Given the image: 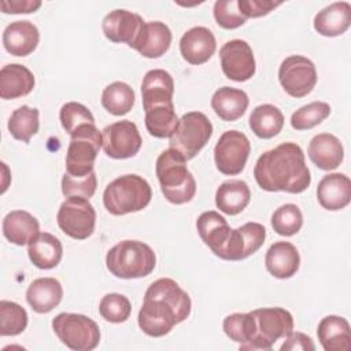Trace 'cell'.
I'll return each instance as SVG.
<instances>
[{
  "label": "cell",
  "mask_w": 351,
  "mask_h": 351,
  "mask_svg": "<svg viewBox=\"0 0 351 351\" xmlns=\"http://www.w3.org/2000/svg\"><path fill=\"white\" fill-rule=\"evenodd\" d=\"M256 184L267 192L302 193L311 184V174L300 145L281 143L263 152L254 167Z\"/></svg>",
  "instance_id": "cell-1"
},
{
  "label": "cell",
  "mask_w": 351,
  "mask_h": 351,
  "mask_svg": "<svg viewBox=\"0 0 351 351\" xmlns=\"http://www.w3.org/2000/svg\"><path fill=\"white\" fill-rule=\"evenodd\" d=\"M189 295L171 278L154 281L144 293L137 322L151 337H162L191 314Z\"/></svg>",
  "instance_id": "cell-2"
},
{
  "label": "cell",
  "mask_w": 351,
  "mask_h": 351,
  "mask_svg": "<svg viewBox=\"0 0 351 351\" xmlns=\"http://www.w3.org/2000/svg\"><path fill=\"white\" fill-rule=\"evenodd\" d=\"M155 173L162 193L173 204L191 202L196 193V181L188 170L186 159L176 149H165L156 159Z\"/></svg>",
  "instance_id": "cell-3"
},
{
  "label": "cell",
  "mask_w": 351,
  "mask_h": 351,
  "mask_svg": "<svg viewBox=\"0 0 351 351\" xmlns=\"http://www.w3.org/2000/svg\"><path fill=\"white\" fill-rule=\"evenodd\" d=\"M106 266L118 278H141L154 271L156 256L154 250L143 241L122 240L107 252Z\"/></svg>",
  "instance_id": "cell-4"
},
{
  "label": "cell",
  "mask_w": 351,
  "mask_h": 351,
  "mask_svg": "<svg viewBox=\"0 0 351 351\" xmlns=\"http://www.w3.org/2000/svg\"><path fill=\"white\" fill-rule=\"evenodd\" d=\"M152 197V189L145 178L125 174L111 181L103 193V204L112 215H126L145 208Z\"/></svg>",
  "instance_id": "cell-5"
},
{
  "label": "cell",
  "mask_w": 351,
  "mask_h": 351,
  "mask_svg": "<svg viewBox=\"0 0 351 351\" xmlns=\"http://www.w3.org/2000/svg\"><path fill=\"white\" fill-rule=\"evenodd\" d=\"M252 332L243 350H271L274 343L293 330V317L282 307H263L250 311Z\"/></svg>",
  "instance_id": "cell-6"
},
{
  "label": "cell",
  "mask_w": 351,
  "mask_h": 351,
  "mask_svg": "<svg viewBox=\"0 0 351 351\" xmlns=\"http://www.w3.org/2000/svg\"><path fill=\"white\" fill-rule=\"evenodd\" d=\"M103 145L101 133L95 123L80 126L73 134L66 152V173L85 177L95 171V160Z\"/></svg>",
  "instance_id": "cell-7"
},
{
  "label": "cell",
  "mask_w": 351,
  "mask_h": 351,
  "mask_svg": "<svg viewBox=\"0 0 351 351\" xmlns=\"http://www.w3.org/2000/svg\"><path fill=\"white\" fill-rule=\"evenodd\" d=\"M52 329L58 339L74 351H90L100 343L97 324L84 314L60 313L52 319Z\"/></svg>",
  "instance_id": "cell-8"
},
{
  "label": "cell",
  "mask_w": 351,
  "mask_h": 351,
  "mask_svg": "<svg viewBox=\"0 0 351 351\" xmlns=\"http://www.w3.org/2000/svg\"><path fill=\"white\" fill-rule=\"evenodd\" d=\"M211 136V121L200 111H189L180 118L169 145L178 151L186 160H191L208 143Z\"/></svg>",
  "instance_id": "cell-9"
},
{
  "label": "cell",
  "mask_w": 351,
  "mask_h": 351,
  "mask_svg": "<svg viewBox=\"0 0 351 351\" xmlns=\"http://www.w3.org/2000/svg\"><path fill=\"white\" fill-rule=\"evenodd\" d=\"M56 221L64 234L74 240H85L95 232L96 211L89 199L70 196L60 204Z\"/></svg>",
  "instance_id": "cell-10"
},
{
  "label": "cell",
  "mask_w": 351,
  "mask_h": 351,
  "mask_svg": "<svg viewBox=\"0 0 351 351\" xmlns=\"http://www.w3.org/2000/svg\"><path fill=\"white\" fill-rule=\"evenodd\" d=\"M251 152L248 137L239 130H226L214 147V160L219 173L225 176L240 174Z\"/></svg>",
  "instance_id": "cell-11"
},
{
  "label": "cell",
  "mask_w": 351,
  "mask_h": 351,
  "mask_svg": "<svg viewBox=\"0 0 351 351\" xmlns=\"http://www.w3.org/2000/svg\"><path fill=\"white\" fill-rule=\"evenodd\" d=\"M315 64L306 56L291 55L278 69V81L282 89L292 97L307 96L317 84Z\"/></svg>",
  "instance_id": "cell-12"
},
{
  "label": "cell",
  "mask_w": 351,
  "mask_h": 351,
  "mask_svg": "<svg viewBox=\"0 0 351 351\" xmlns=\"http://www.w3.org/2000/svg\"><path fill=\"white\" fill-rule=\"evenodd\" d=\"M103 151L112 159H128L141 148V136L134 122L118 121L106 126L101 132Z\"/></svg>",
  "instance_id": "cell-13"
},
{
  "label": "cell",
  "mask_w": 351,
  "mask_h": 351,
  "mask_svg": "<svg viewBox=\"0 0 351 351\" xmlns=\"http://www.w3.org/2000/svg\"><path fill=\"white\" fill-rule=\"evenodd\" d=\"M219 59L223 74L232 81L244 82L255 74V56L252 48L244 40L226 41L219 49Z\"/></svg>",
  "instance_id": "cell-14"
},
{
  "label": "cell",
  "mask_w": 351,
  "mask_h": 351,
  "mask_svg": "<svg viewBox=\"0 0 351 351\" xmlns=\"http://www.w3.org/2000/svg\"><path fill=\"white\" fill-rule=\"evenodd\" d=\"M265 239L266 229L262 223L247 222L237 229H230L218 258L223 261H243L255 254L263 245Z\"/></svg>",
  "instance_id": "cell-15"
},
{
  "label": "cell",
  "mask_w": 351,
  "mask_h": 351,
  "mask_svg": "<svg viewBox=\"0 0 351 351\" xmlns=\"http://www.w3.org/2000/svg\"><path fill=\"white\" fill-rule=\"evenodd\" d=\"M144 23L145 22L138 14L118 8L104 16L101 22V29L106 38H108L110 41L126 43L130 47L137 38Z\"/></svg>",
  "instance_id": "cell-16"
},
{
  "label": "cell",
  "mask_w": 351,
  "mask_h": 351,
  "mask_svg": "<svg viewBox=\"0 0 351 351\" xmlns=\"http://www.w3.org/2000/svg\"><path fill=\"white\" fill-rule=\"evenodd\" d=\"M174 95V80L170 73L154 69L145 73L141 84L143 108L148 110L159 106H171Z\"/></svg>",
  "instance_id": "cell-17"
},
{
  "label": "cell",
  "mask_w": 351,
  "mask_h": 351,
  "mask_svg": "<svg viewBox=\"0 0 351 351\" xmlns=\"http://www.w3.org/2000/svg\"><path fill=\"white\" fill-rule=\"evenodd\" d=\"M215 49V37L213 32L204 26H195L186 30L180 40V52L182 58L195 66L208 62Z\"/></svg>",
  "instance_id": "cell-18"
},
{
  "label": "cell",
  "mask_w": 351,
  "mask_h": 351,
  "mask_svg": "<svg viewBox=\"0 0 351 351\" xmlns=\"http://www.w3.org/2000/svg\"><path fill=\"white\" fill-rule=\"evenodd\" d=\"M171 38V30L166 23L159 21L145 22L130 48L144 58L156 59L169 51Z\"/></svg>",
  "instance_id": "cell-19"
},
{
  "label": "cell",
  "mask_w": 351,
  "mask_h": 351,
  "mask_svg": "<svg viewBox=\"0 0 351 351\" xmlns=\"http://www.w3.org/2000/svg\"><path fill=\"white\" fill-rule=\"evenodd\" d=\"M317 199L322 208L339 211L351 202V181L343 173H330L324 176L317 186Z\"/></svg>",
  "instance_id": "cell-20"
},
{
  "label": "cell",
  "mask_w": 351,
  "mask_h": 351,
  "mask_svg": "<svg viewBox=\"0 0 351 351\" xmlns=\"http://www.w3.org/2000/svg\"><path fill=\"white\" fill-rule=\"evenodd\" d=\"M307 154L310 160L318 169L330 171L341 165L344 158V148L335 134L319 133L310 140Z\"/></svg>",
  "instance_id": "cell-21"
},
{
  "label": "cell",
  "mask_w": 351,
  "mask_h": 351,
  "mask_svg": "<svg viewBox=\"0 0 351 351\" xmlns=\"http://www.w3.org/2000/svg\"><path fill=\"white\" fill-rule=\"evenodd\" d=\"M40 32L30 21L11 22L3 32V45L14 56H27L38 45Z\"/></svg>",
  "instance_id": "cell-22"
},
{
  "label": "cell",
  "mask_w": 351,
  "mask_h": 351,
  "mask_svg": "<svg viewBox=\"0 0 351 351\" xmlns=\"http://www.w3.org/2000/svg\"><path fill=\"white\" fill-rule=\"evenodd\" d=\"M265 266L276 278H291L300 266L299 251L289 241H277L269 247L265 256Z\"/></svg>",
  "instance_id": "cell-23"
},
{
  "label": "cell",
  "mask_w": 351,
  "mask_h": 351,
  "mask_svg": "<svg viewBox=\"0 0 351 351\" xmlns=\"http://www.w3.org/2000/svg\"><path fill=\"white\" fill-rule=\"evenodd\" d=\"M63 298V288L53 277H41L30 282L26 291V300L33 311L45 314L53 310Z\"/></svg>",
  "instance_id": "cell-24"
},
{
  "label": "cell",
  "mask_w": 351,
  "mask_h": 351,
  "mask_svg": "<svg viewBox=\"0 0 351 351\" xmlns=\"http://www.w3.org/2000/svg\"><path fill=\"white\" fill-rule=\"evenodd\" d=\"M351 25V4L336 1L318 11L314 16V29L325 37H336L348 30Z\"/></svg>",
  "instance_id": "cell-25"
},
{
  "label": "cell",
  "mask_w": 351,
  "mask_h": 351,
  "mask_svg": "<svg viewBox=\"0 0 351 351\" xmlns=\"http://www.w3.org/2000/svg\"><path fill=\"white\" fill-rule=\"evenodd\" d=\"M27 255L36 267L49 270L59 265L63 255V247L56 236L48 232H40L29 241Z\"/></svg>",
  "instance_id": "cell-26"
},
{
  "label": "cell",
  "mask_w": 351,
  "mask_h": 351,
  "mask_svg": "<svg viewBox=\"0 0 351 351\" xmlns=\"http://www.w3.org/2000/svg\"><path fill=\"white\" fill-rule=\"evenodd\" d=\"M34 75L23 64L11 63L0 70V96L4 100L29 95L34 88Z\"/></svg>",
  "instance_id": "cell-27"
},
{
  "label": "cell",
  "mask_w": 351,
  "mask_h": 351,
  "mask_svg": "<svg viewBox=\"0 0 351 351\" xmlns=\"http://www.w3.org/2000/svg\"><path fill=\"white\" fill-rule=\"evenodd\" d=\"M317 336L325 351H347L351 348L350 324L343 317H324L318 324Z\"/></svg>",
  "instance_id": "cell-28"
},
{
  "label": "cell",
  "mask_w": 351,
  "mask_h": 351,
  "mask_svg": "<svg viewBox=\"0 0 351 351\" xmlns=\"http://www.w3.org/2000/svg\"><path fill=\"white\" fill-rule=\"evenodd\" d=\"M250 104L248 95L237 88L222 86L217 89L211 97L214 112L226 122H233L244 115Z\"/></svg>",
  "instance_id": "cell-29"
},
{
  "label": "cell",
  "mask_w": 351,
  "mask_h": 351,
  "mask_svg": "<svg viewBox=\"0 0 351 351\" xmlns=\"http://www.w3.org/2000/svg\"><path fill=\"white\" fill-rule=\"evenodd\" d=\"M196 229L203 243L218 256L230 233L226 219L217 211H204L196 221Z\"/></svg>",
  "instance_id": "cell-30"
},
{
  "label": "cell",
  "mask_w": 351,
  "mask_h": 351,
  "mask_svg": "<svg viewBox=\"0 0 351 351\" xmlns=\"http://www.w3.org/2000/svg\"><path fill=\"white\" fill-rule=\"evenodd\" d=\"M1 226L4 237L15 245L29 244V241L40 233L37 218L23 210L10 211L4 217Z\"/></svg>",
  "instance_id": "cell-31"
},
{
  "label": "cell",
  "mask_w": 351,
  "mask_h": 351,
  "mask_svg": "<svg viewBox=\"0 0 351 351\" xmlns=\"http://www.w3.org/2000/svg\"><path fill=\"white\" fill-rule=\"evenodd\" d=\"M251 200V191L245 181L229 180L222 182L215 193V204L228 215L240 214Z\"/></svg>",
  "instance_id": "cell-32"
},
{
  "label": "cell",
  "mask_w": 351,
  "mask_h": 351,
  "mask_svg": "<svg viewBox=\"0 0 351 351\" xmlns=\"http://www.w3.org/2000/svg\"><path fill=\"white\" fill-rule=\"evenodd\" d=\"M248 122L256 137L267 140L282 130L284 115L281 110L273 104H261L252 110Z\"/></svg>",
  "instance_id": "cell-33"
},
{
  "label": "cell",
  "mask_w": 351,
  "mask_h": 351,
  "mask_svg": "<svg viewBox=\"0 0 351 351\" xmlns=\"http://www.w3.org/2000/svg\"><path fill=\"white\" fill-rule=\"evenodd\" d=\"M134 90L122 81L107 85L101 93V106L112 115L121 117L128 114L134 104Z\"/></svg>",
  "instance_id": "cell-34"
},
{
  "label": "cell",
  "mask_w": 351,
  "mask_h": 351,
  "mask_svg": "<svg viewBox=\"0 0 351 351\" xmlns=\"http://www.w3.org/2000/svg\"><path fill=\"white\" fill-rule=\"evenodd\" d=\"M38 110L29 106H21L11 114L8 119L10 134L22 143H29L30 138L38 132L40 119Z\"/></svg>",
  "instance_id": "cell-35"
},
{
  "label": "cell",
  "mask_w": 351,
  "mask_h": 351,
  "mask_svg": "<svg viewBox=\"0 0 351 351\" xmlns=\"http://www.w3.org/2000/svg\"><path fill=\"white\" fill-rule=\"evenodd\" d=\"M178 121L174 104L154 107L145 112L144 119L148 133L156 138H170L178 125Z\"/></svg>",
  "instance_id": "cell-36"
},
{
  "label": "cell",
  "mask_w": 351,
  "mask_h": 351,
  "mask_svg": "<svg viewBox=\"0 0 351 351\" xmlns=\"http://www.w3.org/2000/svg\"><path fill=\"white\" fill-rule=\"evenodd\" d=\"M26 310L15 302H0V336H16L27 326Z\"/></svg>",
  "instance_id": "cell-37"
},
{
  "label": "cell",
  "mask_w": 351,
  "mask_h": 351,
  "mask_svg": "<svg viewBox=\"0 0 351 351\" xmlns=\"http://www.w3.org/2000/svg\"><path fill=\"white\" fill-rule=\"evenodd\" d=\"M303 226V214L293 203L280 206L271 215V228L280 236H293Z\"/></svg>",
  "instance_id": "cell-38"
},
{
  "label": "cell",
  "mask_w": 351,
  "mask_h": 351,
  "mask_svg": "<svg viewBox=\"0 0 351 351\" xmlns=\"http://www.w3.org/2000/svg\"><path fill=\"white\" fill-rule=\"evenodd\" d=\"M330 114V106L325 101H311L302 106L291 115V126L295 130H308L325 121Z\"/></svg>",
  "instance_id": "cell-39"
},
{
  "label": "cell",
  "mask_w": 351,
  "mask_h": 351,
  "mask_svg": "<svg viewBox=\"0 0 351 351\" xmlns=\"http://www.w3.org/2000/svg\"><path fill=\"white\" fill-rule=\"evenodd\" d=\"M99 313L107 322L121 324L125 322L132 313L130 300L122 293H107L99 303Z\"/></svg>",
  "instance_id": "cell-40"
},
{
  "label": "cell",
  "mask_w": 351,
  "mask_h": 351,
  "mask_svg": "<svg viewBox=\"0 0 351 351\" xmlns=\"http://www.w3.org/2000/svg\"><path fill=\"white\" fill-rule=\"evenodd\" d=\"M222 328L225 335L236 341L240 343V350H243L251 337L252 332V317L251 313H233L225 317L222 322Z\"/></svg>",
  "instance_id": "cell-41"
},
{
  "label": "cell",
  "mask_w": 351,
  "mask_h": 351,
  "mask_svg": "<svg viewBox=\"0 0 351 351\" xmlns=\"http://www.w3.org/2000/svg\"><path fill=\"white\" fill-rule=\"evenodd\" d=\"M59 119L62 123V128L69 133L70 136L82 125L95 123L93 114L81 103L77 101H69L62 106L59 112Z\"/></svg>",
  "instance_id": "cell-42"
},
{
  "label": "cell",
  "mask_w": 351,
  "mask_h": 351,
  "mask_svg": "<svg viewBox=\"0 0 351 351\" xmlns=\"http://www.w3.org/2000/svg\"><path fill=\"white\" fill-rule=\"evenodd\" d=\"M97 186V178L96 173L92 171L85 177H73L67 173L63 174L62 177V193L66 197L70 196H80L85 199H90Z\"/></svg>",
  "instance_id": "cell-43"
},
{
  "label": "cell",
  "mask_w": 351,
  "mask_h": 351,
  "mask_svg": "<svg viewBox=\"0 0 351 351\" xmlns=\"http://www.w3.org/2000/svg\"><path fill=\"white\" fill-rule=\"evenodd\" d=\"M215 22L218 26L233 30L240 26H243L247 21V18L240 12L237 7V0H218L214 3L213 10Z\"/></svg>",
  "instance_id": "cell-44"
},
{
  "label": "cell",
  "mask_w": 351,
  "mask_h": 351,
  "mask_svg": "<svg viewBox=\"0 0 351 351\" xmlns=\"http://www.w3.org/2000/svg\"><path fill=\"white\" fill-rule=\"evenodd\" d=\"M281 4V1L273 0H237V7L247 19L267 15L270 11Z\"/></svg>",
  "instance_id": "cell-45"
},
{
  "label": "cell",
  "mask_w": 351,
  "mask_h": 351,
  "mask_svg": "<svg viewBox=\"0 0 351 351\" xmlns=\"http://www.w3.org/2000/svg\"><path fill=\"white\" fill-rule=\"evenodd\" d=\"M41 7L40 0H3L0 1L1 12L4 14H30Z\"/></svg>",
  "instance_id": "cell-46"
},
{
  "label": "cell",
  "mask_w": 351,
  "mask_h": 351,
  "mask_svg": "<svg viewBox=\"0 0 351 351\" xmlns=\"http://www.w3.org/2000/svg\"><path fill=\"white\" fill-rule=\"evenodd\" d=\"M281 351H295V350H302V351H314L315 346L311 340L310 336L302 333V332H291L289 336L285 337V341L280 347Z\"/></svg>",
  "instance_id": "cell-47"
}]
</instances>
